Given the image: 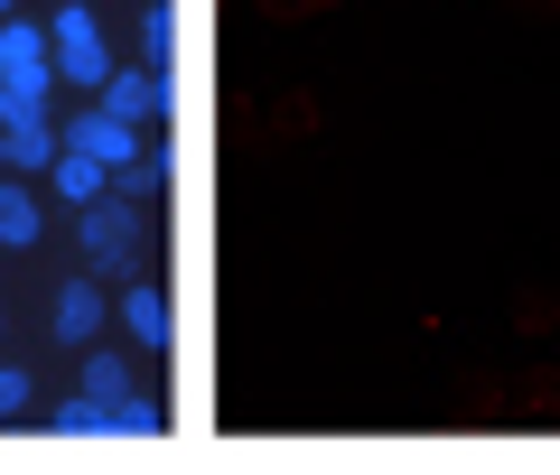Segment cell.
<instances>
[{"label":"cell","instance_id":"cell-17","mask_svg":"<svg viewBox=\"0 0 560 475\" xmlns=\"http://www.w3.org/2000/svg\"><path fill=\"white\" fill-rule=\"evenodd\" d=\"M0 168H10V121H0Z\"/></svg>","mask_w":560,"mask_h":475},{"label":"cell","instance_id":"cell-7","mask_svg":"<svg viewBox=\"0 0 560 475\" xmlns=\"http://www.w3.org/2000/svg\"><path fill=\"white\" fill-rule=\"evenodd\" d=\"M38 224H47L38 187H28L20 168H0V252H28V242H38Z\"/></svg>","mask_w":560,"mask_h":475},{"label":"cell","instance_id":"cell-5","mask_svg":"<svg viewBox=\"0 0 560 475\" xmlns=\"http://www.w3.org/2000/svg\"><path fill=\"white\" fill-rule=\"evenodd\" d=\"M57 150H66V140L47 131V103H20V112H10V168H20V178H47Z\"/></svg>","mask_w":560,"mask_h":475},{"label":"cell","instance_id":"cell-8","mask_svg":"<svg viewBox=\"0 0 560 475\" xmlns=\"http://www.w3.org/2000/svg\"><path fill=\"white\" fill-rule=\"evenodd\" d=\"M121 326H131V345H150V355H168V345H178V317H168V298L150 289V280H131V289H121Z\"/></svg>","mask_w":560,"mask_h":475},{"label":"cell","instance_id":"cell-10","mask_svg":"<svg viewBox=\"0 0 560 475\" xmlns=\"http://www.w3.org/2000/svg\"><path fill=\"white\" fill-rule=\"evenodd\" d=\"M47 178H57V197H66V205L113 197V168H103V158H84V150H57V168H47Z\"/></svg>","mask_w":560,"mask_h":475},{"label":"cell","instance_id":"cell-15","mask_svg":"<svg viewBox=\"0 0 560 475\" xmlns=\"http://www.w3.org/2000/svg\"><path fill=\"white\" fill-rule=\"evenodd\" d=\"M28 411V373H20V364H0V419H20Z\"/></svg>","mask_w":560,"mask_h":475},{"label":"cell","instance_id":"cell-14","mask_svg":"<svg viewBox=\"0 0 560 475\" xmlns=\"http://www.w3.org/2000/svg\"><path fill=\"white\" fill-rule=\"evenodd\" d=\"M84 392H94V401H121V392H131V364H121V355H84Z\"/></svg>","mask_w":560,"mask_h":475},{"label":"cell","instance_id":"cell-13","mask_svg":"<svg viewBox=\"0 0 560 475\" xmlns=\"http://www.w3.org/2000/svg\"><path fill=\"white\" fill-rule=\"evenodd\" d=\"M160 429H168V401H150V392L113 401V438H160Z\"/></svg>","mask_w":560,"mask_h":475},{"label":"cell","instance_id":"cell-1","mask_svg":"<svg viewBox=\"0 0 560 475\" xmlns=\"http://www.w3.org/2000/svg\"><path fill=\"white\" fill-rule=\"evenodd\" d=\"M140 234H150V205H131V197H94L84 205V261H94L103 280L140 271Z\"/></svg>","mask_w":560,"mask_h":475},{"label":"cell","instance_id":"cell-11","mask_svg":"<svg viewBox=\"0 0 560 475\" xmlns=\"http://www.w3.org/2000/svg\"><path fill=\"white\" fill-rule=\"evenodd\" d=\"M47 429H57V438H113V401H94V392H66Z\"/></svg>","mask_w":560,"mask_h":475},{"label":"cell","instance_id":"cell-12","mask_svg":"<svg viewBox=\"0 0 560 475\" xmlns=\"http://www.w3.org/2000/svg\"><path fill=\"white\" fill-rule=\"evenodd\" d=\"M168 57H178V10L140 0V66H168Z\"/></svg>","mask_w":560,"mask_h":475},{"label":"cell","instance_id":"cell-16","mask_svg":"<svg viewBox=\"0 0 560 475\" xmlns=\"http://www.w3.org/2000/svg\"><path fill=\"white\" fill-rule=\"evenodd\" d=\"M20 103H28V94H20V75H10V66H0V121L20 112Z\"/></svg>","mask_w":560,"mask_h":475},{"label":"cell","instance_id":"cell-4","mask_svg":"<svg viewBox=\"0 0 560 475\" xmlns=\"http://www.w3.org/2000/svg\"><path fill=\"white\" fill-rule=\"evenodd\" d=\"M66 150H84V158H103V168H131L150 140H140V121H121L113 103H94V112H75V140Z\"/></svg>","mask_w":560,"mask_h":475},{"label":"cell","instance_id":"cell-6","mask_svg":"<svg viewBox=\"0 0 560 475\" xmlns=\"http://www.w3.org/2000/svg\"><path fill=\"white\" fill-rule=\"evenodd\" d=\"M103 326H113V298H103L94 280H66L57 289V345H94Z\"/></svg>","mask_w":560,"mask_h":475},{"label":"cell","instance_id":"cell-9","mask_svg":"<svg viewBox=\"0 0 560 475\" xmlns=\"http://www.w3.org/2000/svg\"><path fill=\"white\" fill-rule=\"evenodd\" d=\"M168 178H178V168H168V150L150 140V150H140L131 168H113V197H131V205H160V197H168Z\"/></svg>","mask_w":560,"mask_h":475},{"label":"cell","instance_id":"cell-2","mask_svg":"<svg viewBox=\"0 0 560 475\" xmlns=\"http://www.w3.org/2000/svg\"><path fill=\"white\" fill-rule=\"evenodd\" d=\"M103 103H113L121 121H140V131H168V121H178L168 66H113V75H103Z\"/></svg>","mask_w":560,"mask_h":475},{"label":"cell","instance_id":"cell-18","mask_svg":"<svg viewBox=\"0 0 560 475\" xmlns=\"http://www.w3.org/2000/svg\"><path fill=\"white\" fill-rule=\"evenodd\" d=\"M10 10H20V0H0V20H10Z\"/></svg>","mask_w":560,"mask_h":475},{"label":"cell","instance_id":"cell-3","mask_svg":"<svg viewBox=\"0 0 560 475\" xmlns=\"http://www.w3.org/2000/svg\"><path fill=\"white\" fill-rule=\"evenodd\" d=\"M47 38H57V75H66V84H94V94H103L113 57H103V20L84 10V0H66L57 20H47Z\"/></svg>","mask_w":560,"mask_h":475}]
</instances>
